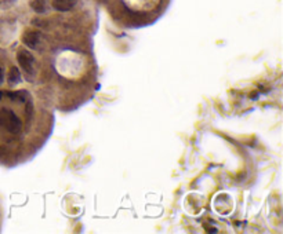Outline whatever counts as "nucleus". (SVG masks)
Masks as SVG:
<instances>
[{
  "label": "nucleus",
  "instance_id": "1",
  "mask_svg": "<svg viewBox=\"0 0 283 234\" xmlns=\"http://www.w3.org/2000/svg\"><path fill=\"white\" fill-rule=\"evenodd\" d=\"M0 127L11 134H18L21 131L22 123L16 113L10 109H0Z\"/></svg>",
  "mask_w": 283,
  "mask_h": 234
},
{
  "label": "nucleus",
  "instance_id": "5",
  "mask_svg": "<svg viewBox=\"0 0 283 234\" xmlns=\"http://www.w3.org/2000/svg\"><path fill=\"white\" fill-rule=\"evenodd\" d=\"M7 80L10 84H18L21 81V72L17 66H13L10 70H9V76H7Z\"/></svg>",
  "mask_w": 283,
  "mask_h": 234
},
{
  "label": "nucleus",
  "instance_id": "2",
  "mask_svg": "<svg viewBox=\"0 0 283 234\" xmlns=\"http://www.w3.org/2000/svg\"><path fill=\"white\" fill-rule=\"evenodd\" d=\"M17 59H18L20 66L27 72L28 75H29V73H33V70H35V57H33L32 54L29 53L28 50H24V48L20 50V51L17 53Z\"/></svg>",
  "mask_w": 283,
  "mask_h": 234
},
{
  "label": "nucleus",
  "instance_id": "8",
  "mask_svg": "<svg viewBox=\"0 0 283 234\" xmlns=\"http://www.w3.org/2000/svg\"><path fill=\"white\" fill-rule=\"evenodd\" d=\"M3 80H5V70L0 66V85L3 84Z\"/></svg>",
  "mask_w": 283,
  "mask_h": 234
},
{
  "label": "nucleus",
  "instance_id": "6",
  "mask_svg": "<svg viewBox=\"0 0 283 234\" xmlns=\"http://www.w3.org/2000/svg\"><path fill=\"white\" fill-rule=\"evenodd\" d=\"M31 7H32L33 11L38 13V14H44V13L47 11V3H46V0H33L32 3H31Z\"/></svg>",
  "mask_w": 283,
  "mask_h": 234
},
{
  "label": "nucleus",
  "instance_id": "7",
  "mask_svg": "<svg viewBox=\"0 0 283 234\" xmlns=\"http://www.w3.org/2000/svg\"><path fill=\"white\" fill-rule=\"evenodd\" d=\"M7 95H9V98L13 99V101L24 102V101H27L28 92L27 91H17V92H9Z\"/></svg>",
  "mask_w": 283,
  "mask_h": 234
},
{
  "label": "nucleus",
  "instance_id": "9",
  "mask_svg": "<svg viewBox=\"0 0 283 234\" xmlns=\"http://www.w3.org/2000/svg\"><path fill=\"white\" fill-rule=\"evenodd\" d=\"M2 95H3V94H2V92H0V98H2Z\"/></svg>",
  "mask_w": 283,
  "mask_h": 234
},
{
  "label": "nucleus",
  "instance_id": "4",
  "mask_svg": "<svg viewBox=\"0 0 283 234\" xmlns=\"http://www.w3.org/2000/svg\"><path fill=\"white\" fill-rule=\"evenodd\" d=\"M78 3V0H53V7L57 11H69L72 10L74 7Z\"/></svg>",
  "mask_w": 283,
  "mask_h": 234
},
{
  "label": "nucleus",
  "instance_id": "3",
  "mask_svg": "<svg viewBox=\"0 0 283 234\" xmlns=\"http://www.w3.org/2000/svg\"><path fill=\"white\" fill-rule=\"evenodd\" d=\"M22 42L27 47L36 48L39 42H40V33L36 32V31H27L22 36Z\"/></svg>",
  "mask_w": 283,
  "mask_h": 234
}]
</instances>
